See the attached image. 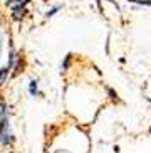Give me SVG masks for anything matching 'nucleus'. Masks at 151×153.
I'll return each mask as SVG.
<instances>
[{"label":"nucleus","instance_id":"nucleus-1","mask_svg":"<svg viewBox=\"0 0 151 153\" xmlns=\"http://www.w3.org/2000/svg\"><path fill=\"white\" fill-rule=\"evenodd\" d=\"M13 133L12 128H10V120L9 116H4L0 120V145L4 146H10L13 143Z\"/></svg>","mask_w":151,"mask_h":153},{"label":"nucleus","instance_id":"nucleus-2","mask_svg":"<svg viewBox=\"0 0 151 153\" xmlns=\"http://www.w3.org/2000/svg\"><path fill=\"white\" fill-rule=\"evenodd\" d=\"M30 0H7V7L12 10V19L13 20H22L27 14V4Z\"/></svg>","mask_w":151,"mask_h":153},{"label":"nucleus","instance_id":"nucleus-3","mask_svg":"<svg viewBox=\"0 0 151 153\" xmlns=\"http://www.w3.org/2000/svg\"><path fill=\"white\" fill-rule=\"evenodd\" d=\"M29 93H30V96H39V84L36 79H32L29 82Z\"/></svg>","mask_w":151,"mask_h":153},{"label":"nucleus","instance_id":"nucleus-4","mask_svg":"<svg viewBox=\"0 0 151 153\" xmlns=\"http://www.w3.org/2000/svg\"><path fill=\"white\" fill-rule=\"evenodd\" d=\"M10 74V69L7 68V66H5V68H2L0 69V84H2V82H5L7 81V76H9Z\"/></svg>","mask_w":151,"mask_h":153},{"label":"nucleus","instance_id":"nucleus-5","mask_svg":"<svg viewBox=\"0 0 151 153\" xmlns=\"http://www.w3.org/2000/svg\"><path fill=\"white\" fill-rule=\"evenodd\" d=\"M4 116H7V104H5L4 99H0V120Z\"/></svg>","mask_w":151,"mask_h":153},{"label":"nucleus","instance_id":"nucleus-6","mask_svg":"<svg viewBox=\"0 0 151 153\" xmlns=\"http://www.w3.org/2000/svg\"><path fill=\"white\" fill-rule=\"evenodd\" d=\"M59 10H61V5H57V7H54V9L47 10V14H45V17H52L54 14H57Z\"/></svg>","mask_w":151,"mask_h":153}]
</instances>
